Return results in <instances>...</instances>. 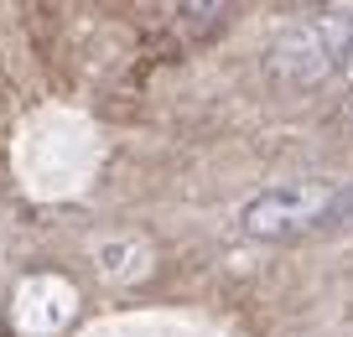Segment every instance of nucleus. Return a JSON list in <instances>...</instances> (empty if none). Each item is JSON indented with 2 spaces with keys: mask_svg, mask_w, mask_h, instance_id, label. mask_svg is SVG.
I'll list each match as a JSON object with an SVG mask.
<instances>
[{
  "mask_svg": "<svg viewBox=\"0 0 353 337\" xmlns=\"http://www.w3.org/2000/svg\"><path fill=\"white\" fill-rule=\"evenodd\" d=\"M338 192L343 182H332V176H296V182L265 187L244 203L239 229L244 239H260V244H291V239H307V234H322Z\"/></svg>",
  "mask_w": 353,
  "mask_h": 337,
  "instance_id": "f257e3e1",
  "label": "nucleus"
},
{
  "mask_svg": "<svg viewBox=\"0 0 353 337\" xmlns=\"http://www.w3.org/2000/svg\"><path fill=\"white\" fill-rule=\"evenodd\" d=\"M353 42V16L348 11H317L312 21L291 26L270 47V73L291 88H312L327 73L343 68V47Z\"/></svg>",
  "mask_w": 353,
  "mask_h": 337,
  "instance_id": "f03ea898",
  "label": "nucleus"
},
{
  "mask_svg": "<svg viewBox=\"0 0 353 337\" xmlns=\"http://www.w3.org/2000/svg\"><path fill=\"white\" fill-rule=\"evenodd\" d=\"M78 312V291L63 280V275H26L21 291H16V306H11V322L16 332L26 337H52L73 322Z\"/></svg>",
  "mask_w": 353,
  "mask_h": 337,
  "instance_id": "7ed1b4c3",
  "label": "nucleus"
},
{
  "mask_svg": "<svg viewBox=\"0 0 353 337\" xmlns=\"http://www.w3.org/2000/svg\"><path fill=\"white\" fill-rule=\"evenodd\" d=\"M94 260H99V270L110 275V280H135V275H145V265H151V249H145L141 239H110L94 249Z\"/></svg>",
  "mask_w": 353,
  "mask_h": 337,
  "instance_id": "20e7f679",
  "label": "nucleus"
},
{
  "mask_svg": "<svg viewBox=\"0 0 353 337\" xmlns=\"http://www.w3.org/2000/svg\"><path fill=\"white\" fill-rule=\"evenodd\" d=\"M343 229H353V182H343L338 203H332L327 223H322V234H343Z\"/></svg>",
  "mask_w": 353,
  "mask_h": 337,
  "instance_id": "39448f33",
  "label": "nucleus"
},
{
  "mask_svg": "<svg viewBox=\"0 0 353 337\" xmlns=\"http://www.w3.org/2000/svg\"><path fill=\"white\" fill-rule=\"evenodd\" d=\"M229 6H234V0H182V11H188L192 21H219Z\"/></svg>",
  "mask_w": 353,
  "mask_h": 337,
  "instance_id": "423d86ee",
  "label": "nucleus"
},
{
  "mask_svg": "<svg viewBox=\"0 0 353 337\" xmlns=\"http://www.w3.org/2000/svg\"><path fill=\"white\" fill-rule=\"evenodd\" d=\"M338 73H348V78H353V42L343 47V68H338Z\"/></svg>",
  "mask_w": 353,
  "mask_h": 337,
  "instance_id": "0eeeda50",
  "label": "nucleus"
},
{
  "mask_svg": "<svg viewBox=\"0 0 353 337\" xmlns=\"http://www.w3.org/2000/svg\"><path fill=\"white\" fill-rule=\"evenodd\" d=\"M343 120L353 125V88H348V94H343Z\"/></svg>",
  "mask_w": 353,
  "mask_h": 337,
  "instance_id": "6e6552de",
  "label": "nucleus"
}]
</instances>
